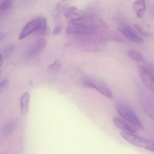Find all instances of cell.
I'll use <instances>...</instances> for the list:
<instances>
[{"instance_id": "ac0fdd59", "label": "cell", "mask_w": 154, "mask_h": 154, "mask_svg": "<svg viewBox=\"0 0 154 154\" xmlns=\"http://www.w3.org/2000/svg\"><path fill=\"white\" fill-rule=\"evenodd\" d=\"M14 47L13 44H11L8 46L7 48L5 49L4 51L5 56H8L10 55L14 50Z\"/></svg>"}, {"instance_id": "2e32d148", "label": "cell", "mask_w": 154, "mask_h": 154, "mask_svg": "<svg viewBox=\"0 0 154 154\" xmlns=\"http://www.w3.org/2000/svg\"><path fill=\"white\" fill-rule=\"evenodd\" d=\"M13 3V0H4L0 5V14L5 13L10 11Z\"/></svg>"}, {"instance_id": "44dd1931", "label": "cell", "mask_w": 154, "mask_h": 154, "mask_svg": "<svg viewBox=\"0 0 154 154\" xmlns=\"http://www.w3.org/2000/svg\"><path fill=\"white\" fill-rule=\"evenodd\" d=\"M4 63L3 57L2 54H0V67L2 66Z\"/></svg>"}, {"instance_id": "e0dca14e", "label": "cell", "mask_w": 154, "mask_h": 154, "mask_svg": "<svg viewBox=\"0 0 154 154\" xmlns=\"http://www.w3.org/2000/svg\"><path fill=\"white\" fill-rule=\"evenodd\" d=\"M134 26L137 29V30L141 33V34H142L143 36H145V37H148V38L152 37L151 33L146 31L142 26H140L139 24L135 23V24H134Z\"/></svg>"}, {"instance_id": "ba28073f", "label": "cell", "mask_w": 154, "mask_h": 154, "mask_svg": "<svg viewBox=\"0 0 154 154\" xmlns=\"http://www.w3.org/2000/svg\"><path fill=\"white\" fill-rule=\"evenodd\" d=\"M113 122L115 126L122 132L131 133L137 132V129L134 125L122 118L115 117L113 119Z\"/></svg>"}, {"instance_id": "30bf717a", "label": "cell", "mask_w": 154, "mask_h": 154, "mask_svg": "<svg viewBox=\"0 0 154 154\" xmlns=\"http://www.w3.org/2000/svg\"><path fill=\"white\" fill-rule=\"evenodd\" d=\"M17 120H13L3 126L0 130V134L3 137L10 136L15 130L17 125Z\"/></svg>"}, {"instance_id": "cb8c5ba5", "label": "cell", "mask_w": 154, "mask_h": 154, "mask_svg": "<svg viewBox=\"0 0 154 154\" xmlns=\"http://www.w3.org/2000/svg\"></svg>"}, {"instance_id": "4fadbf2b", "label": "cell", "mask_w": 154, "mask_h": 154, "mask_svg": "<svg viewBox=\"0 0 154 154\" xmlns=\"http://www.w3.org/2000/svg\"><path fill=\"white\" fill-rule=\"evenodd\" d=\"M128 57L136 62L144 63L146 62L144 57L141 53L135 50L129 51L127 52Z\"/></svg>"}, {"instance_id": "52a82bcc", "label": "cell", "mask_w": 154, "mask_h": 154, "mask_svg": "<svg viewBox=\"0 0 154 154\" xmlns=\"http://www.w3.org/2000/svg\"><path fill=\"white\" fill-rule=\"evenodd\" d=\"M128 39L137 44H142L144 42L143 39L130 26L127 25L121 26L118 29Z\"/></svg>"}, {"instance_id": "9a60e30c", "label": "cell", "mask_w": 154, "mask_h": 154, "mask_svg": "<svg viewBox=\"0 0 154 154\" xmlns=\"http://www.w3.org/2000/svg\"><path fill=\"white\" fill-rule=\"evenodd\" d=\"M62 67V65L59 60H55L51 65L48 67V71L51 74H58L60 72Z\"/></svg>"}, {"instance_id": "3957f363", "label": "cell", "mask_w": 154, "mask_h": 154, "mask_svg": "<svg viewBox=\"0 0 154 154\" xmlns=\"http://www.w3.org/2000/svg\"><path fill=\"white\" fill-rule=\"evenodd\" d=\"M121 136L131 144L150 152H154V143L153 141L139 136L136 133L121 132Z\"/></svg>"}, {"instance_id": "6da1fadb", "label": "cell", "mask_w": 154, "mask_h": 154, "mask_svg": "<svg viewBox=\"0 0 154 154\" xmlns=\"http://www.w3.org/2000/svg\"><path fill=\"white\" fill-rule=\"evenodd\" d=\"M95 29V20L91 15L83 11L69 20L66 29L67 34L86 36L92 34Z\"/></svg>"}, {"instance_id": "8992f818", "label": "cell", "mask_w": 154, "mask_h": 154, "mask_svg": "<svg viewBox=\"0 0 154 154\" xmlns=\"http://www.w3.org/2000/svg\"><path fill=\"white\" fill-rule=\"evenodd\" d=\"M47 43V39L45 38H38L27 48L25 55L26 57H31L39 54L45 49Z\"/></svg>"}, {"instance_id": "603a6c76", "label": "cell", "mask_w": 154, "mask_h": 154, "mask_svg": "<svg viewBox=\"0 0 154 154\" xmlns=\"http://www.w3.org/2000/svg\"><path fill=\"white\" fill-rule=\"evenodd\" d=\"M1 70H0V74H1Z\"/></svg>"}, {"instance_id": "ffe728a7", "label": "cell", "mask_w": 154, "mask_h": 154, "mask_svg": "<svg viewBox=\"0 0 154 154\" xmlns=\"http://www.w3.org/2000/svg\"><path fill=\"white\" fill-rule=\"evenodd\" d=\"M8 83V80L6 79L3 80L0 82V90L3 88L7 85Z\"/></svg>"}, {"instance_id": "7402d4cb", "label": "cell", "mask_w": 154, "mask_h": 154, "mask_svg": "<svg viewBox=\"0 0 154 154\" xmlns=\"http://www.w3.org/2000/svg\"><path fill=\"white\" fill-rule=\"evenodd\" d=\"M5 37V33L3 32H0V42Z\"/></svg>"}, {"instance_id": "7a4b0ae2", "label": "cell", "mask_w": 154, "mask_h": 154, "mask_svg": "<svg viewBox=\"0 0 154 154\" xmlns=\"http://www.w3.org/2000/svg\"><path fill=\"white\" fill-rule=\"evenodd\" d=\"M116 109L122 118L132 124L137 129L144 130L141 120L131 106L125 103L119 102L117 104Z\"/></svg>"}, {"instance_id": "8fae6325", "label": "cell", "mask_w": 154, "mask_h": 154, "mask_svg": "<svg viewBox=\"0 0 154 154\" xmlns=\"http://www.w3.org/2000/svg\"><path fill=\"white\" fill-rule=\"evenodd\" d=\"M133 8L138 18H143L146 10L145 0H136L133 4Z\"/></svg>"}, {"instance_id": "5b68a950", "label": "cell", "mask_w": 154, "mask_h": 154, "mask_svg": "<svg viewBox=\"0 0 154 154\" xmlns=\"http://www.w3.org/2000/svg\"><path fill=\"white\" fill-rule=\"evenodd\" d=\"M84 87L90 88L95 89L106 97L112 99L113 98V93L111 90L106 84L100 80H87L83 82Z\"/></svg>"}, {"instance_id": "277c9868", "label": "cell", "mask_w": 154, "mask_h": 154, "mask_svg": "<svg viewBox=\"0 0 154 154\" xmlns=\"http://www.w3.org/2000/svg\"><path fill=\"white\" fill-rule=\"evenodd\" d=\"M138 71L144 86L152 92L154 91V67L151 63H143L138 66Z\"/></svg>"}, {"instance_id": "9c48e42d", "label": "cell", "mask_w": 154, "mask_h": 154, "mask_svg": "<svg viewBox=\"0 0 154 154\" xmlns=\"http://www.w3.org/2000/svg\"><path fill=\"white\" fill-rule=\"evenodd\" d=\"M39 18L28 23L23 29L20 34L19 35V39H23L30 36L34 32L37 31L39 29Z\"/></svg>"}, {"instance_id": "d6986e66", "label": "cell", "mask_w": 154, "mask_h": 154, "mask_svg": "<svg viewBox=\"0 0 154 154\" xmlns=\"http://www.w3.org/2000/svg\"><path fill=\"white\" fill-rule=\"evenodd\" d=\"M61 25L60 24L56 25V27L54 28V31H53V33L54 34H58L60 33L61 30Z\"/></svg>"}, {"instance_id": "5bb4252c", "label": "cell", "mask_w": 154, "mask_h": 154, "mask_svg": "<svg viewBox=\"0 0 154 154\" xmlns=\"http://www.w3.org/2000/svg\"><path fill=\"white\" fill-rule=\"evenodd\" d=\"M39 29L36 32L41 35H45L48 32V27H47V22L46 18L44 17L39 18Z\"/></svg>"}, {"instance_id": "7c38bea8", "label": "cell", "mask_w": 154, "mask_h": 154, "mask_svg": "<svg viewBox=\"0 0 154 154\" xmlns=\"http://www.w3.org/2000/svg\"><path fill=\"white\" fill-rule=\"evenodd\" d=\"M30 94L28 92L24 93L20 99V109L21 114L23 116L27 115L29 110Z\"/></svg>"}]
</instances>
